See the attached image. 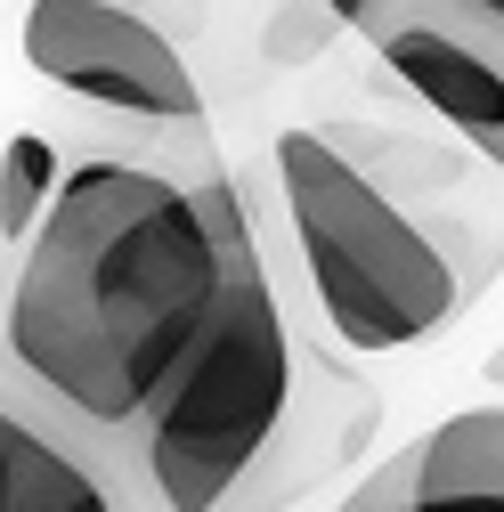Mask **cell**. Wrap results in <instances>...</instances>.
Returning <instances> with one entry per match:
<instances>
[{"label": "cell", "mask_w": 504, "mask_h": 512, "mask_svg": "<svg viewBox=\"0 0 504 512\" xmlns=\"http://www.w3.org/2000/svg\"><path fill=\"white\" fill-rule=\"evenodd\" d=\"M285 391H293V342L244 220L220 244V293L196 342L139 415V431L122 439V480H114L122 512H212L277 431Z\"/></svg>", "instance_id": "cell-2"}, {"label": "cell", "mask_w": 504, "mask_h": 512, "mask_svg": "<svg viewBox=\"0 0 504 512\" xmlns=\"http://www.w3.org/2000/svg\"><path fill=\"white\" fill-rule=\"evenodd\" d=\"M407 512H504V407H464L407 447Z\"/></svg>", "instance_id": "cell-7"}, {"label": "cell", "mask_w": 504, "mask_h": 512, "mask_svg": "<svg viewBox=\"0 0 504 512\" xmlns=\"http://www.w3.org/2000/svg\"><path fill=\"white\" fill-rule=\"evenodd\" d=\"M277 187L318 309L350 350H407L464 301V269L383 179H366L326 131L277 139Z\"/></svg>", "instance_id": "cell-3"}, {"label": "cell", "mask_w": 504, "mask_h": 512, "mask_svg": "<svg viewBox=\"0 0 504 512\" xmlns=\"http://www.w3.org/2000/svg\"><path fill=\"white\" fill-rule=\"evenodd\" d=\"M488 382H496V391H504V350H488Z\"/></svg>", "instance_id": "cell-13"}, {"label": "cell", "mask_w": 504, "mask_h": 512, "mask_svg": "<svg viewBox=\"0 0 504 512\" xmlns=\"http://www.w3.org/2000/svg\"><path fill=\"white\" fill-rule=\"evenodd\" d=\"M391 9H439V17L480 25V33H496V41H504V0H383L374 17H391ZM374 17H366V25H374ZM366 25H358V33H366Z\"/></svg>", "instance_id": "cell-10"}, {"label": "cell", "mask_w": 504, "mask_h": 512, "mask_svg": "<svg viewBox=\"0 0 504 512\" xmlns=\"http://www.w3.org/2000/svg\"><path fill=\"white\" fill-rule=\"evenodd\" d=\"M17 49L41 82L74 90L90 106H114L131 122H204L196 66L131 0H25Z\"/></svg>", "instance_id": "cell-4"}, {"label": "cell", "mask_w": 504, "mask_h": 512, "mask_svg": "<svg viewBox=\"0 0 504 512\" xmlns=\"http://www.w3.org/2000/svg\"><path fill=\"white\" fill-rule=\"evenodd\" d=\"M326 9H334V17H342V25H350V33H358V25H366V17H374V9H383V0H326Z\"/></svg>", "instance_id": "cell-12"}, {"label": "cell", "mask_w": 504, "mask_h": 512, "mask_svg": "<svg viewBox=\"0 0 504 512\" xmlns=\"http://www.w3.org/2000/svg\"><path fill=\"white\" fill-rule=\"evenodd\" d=\"M374 57L504 171V41L480 25H456L439 9H391L366 25Z\"/></svg>", "instance_id": "cell-6"}, {"label": "cell", "mask_w": 504, "mask_h": 512, "mask_svg": "<svg viewBox=\"0 0 504 512\" xmlns=\"http://www.w3.org/2000/svg\"><path fill=\"white\" fill-rule=\"evenodd\" d=\"M342 512H407V456H391L383 472H366Z\"/></svg>", "instance_id": "cell-11"}, {"label": "cell", "mask_w": 504, "mask_h": 512, "mask_svg": "<svg viewBox=\"0 0 504 512\" xmlns=\"http://www.w3.org/2000/svg\"><path fill=\"white\" fill-rule=\"evenodd\" d=\"M228 228H244L228 171L171 179L122 155H82L25 236L0 334L106 488L122 480V439L139 431L220 293Z\"/></svg>", "instance_id": "cell-1"}, {"label": "cell", "mask_w": 504, "mask_h": 512, "mask_svg": "<svg viewBox=\"0 0 504 512\" xmlns=\"http://www.w3.org/2000/svg\"><path fill=\"white\" fill-rule=\"evenodd\" d=\"M374 391L350 374V366H334V358H293V391H285V415H277V431L261 439V456H252L244 472H236V488L212 504V512H285V504H301L309 488H326L350 456H358V439L374 431Z\"/></svg>", "instance_id": "cell-5"}, {"label": "cell", "mask_w": 504, "mask_h": 512, "mask_svg": "<svg viewBox=\"0 0 504 512\" xmlns=\"http://www.w3.org/2000/svg\"><path fill=\"white\" fill-rule=\"evenodd\" d=\"M57 179H66V147H57L49 131H17L9 147H0V236L25 244L33 220L49 212Z\"/></svg>", "instance_id": "cell-9"}, {"label": "cell", "mask_w": 504, "mask_h": 512, "mask_svg": "<svg viewBox=\"0 0 504 512\" xmlns=\"http://www.w3.org/2000/svg\"><path fill=\"white\" fill-rule=\"evenodd\" d=\"M0 512H122L98 464L25 407L0 399Z\"/></svg>", "instance_id": "cell-8"}]
</instances>
